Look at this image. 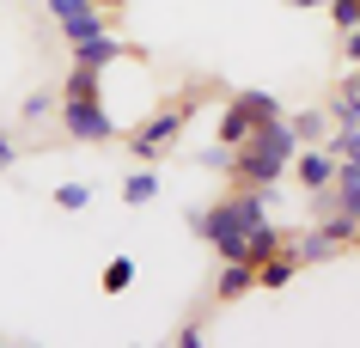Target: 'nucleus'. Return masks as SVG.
Listing matches in <instances>:
<instances>
[{
	"instance_id": "f257e3e1",
	"label": "nucleus",
	"mask_w": 360,
	"mask_h": 348,
	"mask_svg": "<svg viewBox=\"0 0 360 348\" xmlns=\"http://www.w3.org/2000/svg\"><path fill=\"white\" fill-rule=\"evenodd\" d=\"M269 202H275V183H269V190H238V183H232L226 202L190 208V214H184V226H190L220 263H263L269 251H281V245H287V226H275Z\"/></svg>"
},
{
	"instance_id": "f03ea898",
	"label": "nucleus",
	"mask_w": 360,
	"mask_h": 348,
	"mask_svg": "<svg viewBox=\"0 0 360 348\" xmlns=\"http://www.w3.org/2000/svg\"><path fill=\"white\" fill-rule=\"evenodd\" d=\"M293 153H300V141H293V129H287V116H269V122H257L238 147H232V183L238 190H269V183H281L287 165H293Z\"/></svg>"
},
{
	"instance_id": "7ed1b4c3",
	"label": "nucleus",
	"mask_w": 360,
	"mask_h": 348,
	"mask_svg": "<svg viewBox=\"0 0 360 348\" xmlns=\"http://www.w3.org/2000/svg\"><path fill=\"white\" fill-rule=\"evenodd\" d=\"M195 110H202V92H184V98H171V104H159L153 116H141L129 135V153H134V165H159V159L184 141V129L195 122Z\"/></svg>"
},
{
	"instance_id": "20e7f679",
	"label": "nucleus",
	"mask_w": 360,
	"mask_h": 348,
	"mask_svg": "<svg viewBox=\"0 0 360 348\" xmlns=\"http://www.w3.org/2000/svg\"><path fill=\"white\" fill-rule=\"evenodd\" d=\"M56 122H61V135L79 141V147H110V141H122V122L104 110V98H61Z\"/></svg>"
},
{
	"instance_id": "39448f33",
	"label": "nucleus",
	"mask_w": 360,
	"mask_h": 348,
	"mask_svg": "<svg viewBox=\"0 0 360 348\" xmlns=\"http://www.w3.org/2000/svg\"><path fill=\"white\" fill-rule=\"evenodd\" d=\"M269 116H287V110H281V98H275V92H257V86H245V92H232L226 104H220V116H214V141L238 147V141H245L257 122H269Z\"/></svg>"
},
{
	"instance_id": "423d86ee",
	"label": "nucleus",
	"mask_w": 360,
	"mask_h": 348,
	"mask_svg": "<svg viewBox=\"0 0 360 348\" xmlns=\"http://www.w3.org/2000/svg\"><path fill=\"white\" fill-rule=\"evenodd\" d=\"M43 6H49V19H56V31H61L68 49L86 43V37H98V31H110V19H116V13H98L92 0H43Z\"/></svg>"
},
{
	"instance_id": "0eeeda50",
	"label": "nucleus",
	"mask_w": 360,
	"mask_h": 348,
	"mask_svg": "<svg viewBox=\"0 0 360 348\" xmlns=\"http://www.w3.org/2000/svg\"><path fill=\"white\" fill-rule=\"evenodd\" d=\"M141 61L147 49L141 43H129V37H110V31H98V37H86V43H74V61H86V67H110V61Z\"/></svg>"
},
{
	"instance_id": "6e6552de",
	"label": "nucleus",
	"mask_w": 360,
	"mask_h": 348,
	"mask_svg": "<svg viewBox=\"0 0 360 348\" xmlns=\"http://www.w3.org/2000/svg\"><path fill=\"white\" fill-rule=\"evenodd\" d=\"M287 177H293L300 190H323V183L336 177V153H330V147H300L293 165H287Z\"/></svg>"
},
{
	"instance_id": "1a4fd4ad",
	"label": "nucleus",
	"mask_w": 360,
	"mask_h": 348,
	"mask_svg": "<svg viewBox=\"0 0 360 348\" xmlns=\"http://www.w3.org/2000/svg\"><path fill=\"white\" fill-rule=\"evenodd\" d=\"M287 251H293V257L305 263V269H311V263H336V257H342V245L318 226V220H311L305 232H287Z\"/></svg>"
},
{
	"instance_id": "9d476101",
	"label": "nucleus",
	"mask_w": 360,
	"mask_h": 348,
	"mask_svg": "<svg viewBox=\"0 0 360 348\" xmlns=\"http://www.w3.org/2000/svg\"><path fill=\"white\" fill-rule=\"evenodd\" d=\"M311 195V214H323V208H342L348 220H360V177H330L323 190H305Z\"/></svg>"
},
{
	"instance_id": "9b49d317",
	"label": "nucleus",
	"mask_w": 360,
	"mask_h": 348,
	"mask_svg": "<svg viewBox=\"0 0 360 348\" xmlns=\"http://www.w3.org/2000/svg\"><path fill=\"white\" fill-rule=\"evenodd\" d=\"M250 288H257V263H220V275H214V306H232Z\"/></svg>"
},
{
	"instance_id": "f8f14e48",
	"label": "nucleus",
	"mask_w": 360,
	"mask_h": 348,
	"mask_svg": "<svg viewBox=\"0 0 360 348\" xmlns=\"http://www.w3.org/2000/svg\"><path fill=\"white\" fill-rule=\"evenodd\" d=\"M300 269H305V263H300V257H293V251H287V245H281V251H269L263 263H257V288L281 293V288H287V281H293V275H300Z\"/></svg>"
},
{
	"instance_id": "ddd939ff",
	"label": "nucleus",
	"mask_w": 360,
	"mask_h": 348,
	"mask_svg": "<svg viewBox=\"0 0 360 348\" xmlns=\"http://www.w3.org/2000/svg\"><path fill=\"white\" fill-rule=\"evenodd\" d=\"M61 98H104V67H86V61H68V79H61Z\"/></svg>"
},
{
	"instance_id": "4468645a",
	"label": "nucleus",
	"mask_w": 360,
	"mask_h": 348,
	"mask_svg": "<svg viewBox=\"0 0 360 348\" xmlns=\"http://www.w3.org/2000/svg\"><path fill=\"white\" fill-rule=\"evenodd\" d=\"M287 129H293L300 147H323V141H330V110H293Z\"/></svg>"
},
{
	"instance_id": "2eb2a0df",
	"label": "nucleus",
	"mask_w": 360,
	"mask_h": 348,
	"mask_svg": "<svg viewBox=\"0 0 360 348\" xmlns=\"http://www.w3.org/2000/svg\"><path fill=\"white\" fill-rule=\"evenodd\" d=\"M153 195H159V165H134V172L122 177V202H129V208H147Z\"/></svg>"
},
{
	"instance_id": "dca6fc26",
	"label": "nucleus",
	"mask_w": 360,
	"mask_h": 348,
	"mask_svg": "<svg viewBox=\"0 0 360 348\" xmlns=\"http://www.w3.org/2000/svg\"><path fill=\"white\" fill-rule=\"evenodd\" d=\"M330 129H360V98L348 92V86L330 92Z\"/></svg>"
},
{
	"instance_id": "f3484780",
	"label": "nucleus",
	"mask_w": 360,
	"mask_h": 348,
	"mask_svg": "<svg viewBox=\"0 0 360 348\" xmlns=\"http://www.w3.org/2000/svg\"><path fill=\"white\" fill-rule=\"evenodd\" d=\"M56 104H61V92H31V98L19 104V122H31V129L56 122Z\"/></svg>"
},
{
	"instance_id": "a211bd4d",
	"label": "nucleus",
	"mask_w": 360,
	"mask_h": 348,
	"mask_svg": "<svg viewBox=\"0 0 360 348\" xmlns=\"http://www.w3.org/2000/svg\"><path fill=\"white\" fill-rule=\"evenodd\" d=\"M98 288H104V293H129L134 288V257H110L104 275H98Z\"/></svg>"
},
{
	"instance_id": "6ab92c4d",
	"label": "nucleus",
	"mask_w": 360,
	"mask_h": 348,
	"mask_svg": "<svg viewBox=\"0 0 360 348\" xmlns=\"http://www.w3.org/2000/svg\"><path fill=\"white\" fill-rule=\"evenodd\" d=\"M56 208H68V214L92 208V183H79V177H68V183H56Z\"/></svg>"
},
{
	"instance_id": "aec40b11",
	"label": "nucleus",
	"mask_w": 360,
	"mask_h": 348,
	"mask_svg": "<svg viewBox=\"0 0 360 348\" xmlns=\"http://www.w3.org/2000/svg\"><path fill=\"white\" fill-rule=\"evenodd\" d=\"M171 342H177V348H195V342H208V311H195V318H184V324L171 330Z\"/></svg>"
},
{
	"instance_id": "412c9836",
	"label": "nucleus",
	"mask_w": 360,
	"mask_h": 348,
	"mask_svg": "<svg viewBox=\"0 0 360 348\" xmlns=\"http://www.w3.org/2000/svg\"><path fill=\"white\" fill-rule=\"evenodd\" d=\"M195 165H202V172H220V177H226V172H232V147H226V141H208V147L195 153Z\"/></svg>"
},
{
	"instance_id": "4be33fe9",
	"label": "nucleus",
	"mask_w": 360,
	"mask_h": 348,
	"mask_svg": "<svg viewBox=\"0 0 360 348\" xmlns=\"http://www.w3.org/2000/svg\"><path fill=\"white\" fill-rule=\"evenodd\" d=\"M323 6H330V25H336V37L360 25V0H323Z\"/></svg>"
},
{
	"instance_id": "5701e85b",
	"label": "nucleus",
	"mask_w": 360,
	"mask_h": 348,
	"mask_svg": "<svg viewBox=\"0 0 360 348\" xmlns=\"http://www.w3.org/2000/svg\"><path fill=\"white\" fill-rule=\"evenodd\" d=\"M13 165H19V141L0 129V172H13Z\"/></svg>"
},
{
	"instance_id": "b1692460",
	"label": "nucleus",
	"mask_w": 360,
	"mask_h": 348,
	"mask_svg": "<svg viewBox=\"0 0 360 348\" xmlns=\"http://www.w3.org/2000/svg\"><path fill=\"white\" fill-rule=\"evenodd\" d=\"M342 56H348V67H360V25H354V31H342Z\"/></svg>"
},
{
	"instance_id": "393cba45",
	"label": "nucleus",
	"mask_w": 360,
	"mask_h": 348,
	"mask_svg": "<svg viewBox=\"0 0 360 348\" xmlns=\"http://www.w3.org/2000/svg\"><path fill=\"white\" fill-rule=\"evenodd\" d=\"M98 13H122V6H129V0H92Z\"/></svg>"
},
{
	"instance_id": "a878e982",
	"label": "nucleus",
	"mask_w": 360,
	"mask_h": 348,
	"mask_svg": "<svg viewBox=\"0 0 360 348\" xmlns=\"http://www.w3.org/2000/svg\"><path fill=\"white\" fill-rule=\"evenodd\" d=\"M293 6H323V0H293Z\"/></svg>"
}]
</instances>
